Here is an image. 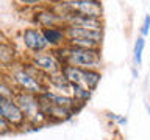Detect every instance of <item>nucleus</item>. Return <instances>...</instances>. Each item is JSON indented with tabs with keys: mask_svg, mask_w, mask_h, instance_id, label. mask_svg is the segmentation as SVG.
I'll return each instance as SVG.
<instances>
[{
	"mask_svg": "<svg viewBox=\"0 0 150 140\" xmlns=\"http://www.w3.org/2000/svg\"><path fill=\"white\" fill-rule=\"evenodd\" d=\"M14 59H16V50L11 45L2 42L0 44V64L5 65V67H9V65L14 64Z\"/></svg>",
	"mask_w": 150,
	"mask_h": 140,
	"instance_id": "nucleus-15",
	"label": "nucleus"
},
{
	"mask_svg": "<svg viewBox=\"0 0 150 140\" xmlns=\"http://www.w3.org/2000/svg\"><path fill=\"white\" fill-rule=\"evenodd\" d=\"M13 129H14L13 126L9 125V123L3 118L2 115H0V134H8V132H11Z\"/></svg>",
	"mask_w": 150,
	"mask_h": 140,
	"instance_id": "nucleus-22",
	"label": "nucleus"
},
{
	"mask_svg": "<svg viewBox=\"0 0 150 140\" xmlns=\"http://www.w3.org/2000/svg\"><path fill=\"white\" fill-rule=\"evenodd\" d=\"M33 20H35L41 28H50V27L64 25L63 17H61L53 8H39V9H36Z\"/></svg>",
	"mask_w": 150,
	"mask_h": 140,
	"instance_id": "nucleus-9",
	"label": "nucleus"
},
{
	"mask_svg": "<svg viewBox=\"0 0 150 140\" xmlns=\"http://www.w3.org/2000/svg\"><path fill=\"white\" fill-rule=\"evenodd\" d=\"M149 33H150V14H147L144 17V22L141 25V36L145 37V36H149Z\"/></svg>",
	"mask_w": 150,
	"mask_h": 140,
	"instance_id": "nucleus-21",
	"label": "nucleus"
},
{
	"mask_svg": "<svg viewBox=\"0 0 150 140\" xmlns=\"http://www.w3.org/2000/svg\"><path fill=\"white\" fill-rule=\"evenodd\" d=\"M100 79H102L100 70H94V69L84 70V84H86V89H89V90H96Z\"/></svg>",
	"mask_w": 150,
	"mask_h": 140,
	"instance_id": "nucleus-17",
	"label": "nucleus"
},
{
	"mask_svg": "<svg viewBox=\"0 0 150 140\" xmlns=\"http://www.w3.org/2000/svg\"><path fill=\"white\" fill-rule=\"evenodd\" d=\"M42 34H44L47 44L50 48H58L67 44V36H66L64 25L61 27H50V28H41Z\"/></svg>",
	"mask_w": 150,
	"mask_h": 140,
	"instance_id": "nucleus-12",
	"label": "nucleus"
},
{
	"mask_svg": "<svg viewBox=\"0 0 150 140\" xmlns=\"http://www.w3.org/2000/svg\"><path fill=\"white\" fill-rule=\"evenodd\" d=\"M0 115L8 121L13 128H22L27 125L25 115L17 106V103L9 98H0Z\"/></svg>",
	"mask_w": 150,
	"mask_h": 140,
	"instance_id": "nucleus-6",
	"label": "nucleus"
},
{
	"mask_svg": "<svg viewBox=\"0 0 150 140\" xmlns=\"http://www.w3.org/2000/svg\"><path fill=\"white\" fill-rule=\"evenodd\" d=\"M133 76L138 78V72H136V69H133Z\"/></svg>",
	"mask_w": 150,
	"mask_h": 140,
	"instance_id": "nucleus-25",
	"label": "nucleus"
},
{
	"mask_svg": "<svg viewBox=\"0 0 150 140\" xmlns=\"http://www.w3.org/2000/svg\"><path fill=\"white\" fill-rule=\"evenodd\" d=\"M114 121H116V123L119 125V126H125V125H127V117H124V115H119V114H117Z\"/></svg>",
	"mask_w": 150,
	"mask_h": 140,
	"instance_id": "nucleus-24",
	"label": "nucleus"
},
{
	"mask_svg": "<svg viewBox=\"0 0 150 140\" xmlns=\"http://www.w3.org/2000/svg\"><path fill=\"white\" fill-rule=\"evenodd\" d=\"M30 64L35 67L36 70H39L42 75H53V73H58L61 72V67L63 64L58 61V58L52 53H47V51H42V53H35L31 55L30 58Z\"/></svg>",
	"mask_w": 150,
	"mask_h": 140,
	"instance_id": "nucleus-5",
	"label": "nucleus"
},
{
	"mask_svg": "<svg viewBox=\"0 0 150 140\" xmlns=\"http://www.w3.org/2000/svg\"><path fill=\"white\" fill-rule=\"evenodd\" d=\"M44 97L52 103V104L61 106V107H67V109L74 111L75 114H77V112L83 107V106H80L78 103L74 100V97H70V95H63V93H58V92H53V90H50L49 87L45 89Z\"/></svg>",
	"mask_w": 150,
	"mask_h": 140,
	"instance_id": "nucleus-11",
	"label": "nucleus"
},
{
	"mask_svg": "<svg viewBox=\"0 0 150 140\" xmlns=\"http://www.w3.org/2000/svg\"><path fill=\"white\" fill-rule=\"evenodd\" d=\"M67 45L78 47V48H89V50H96L102 47V44H98L96 41H89V39H67Z\"/></svg>",
	"mask_w": 150,
	"mask_h": 140,
	"instance_id": "nucleus-18",
	"label": "nucleus"
},
{
	"mask_svg": "<svg viewBox=\"0 0 150 140\" xmlns=\"http://www.w3.org/2000/svg\"><path fill=\"white\" fill-rule=\"evenodd\" d=\"M53 55L58 58L61 64H69L75 67L84 69V70H98L102 65V56L100 48L89 50V48H78V47L63 45L58 48H53Z\"/></svg>",
	"mask_w": 150,
	"mask_h": 140,
	"instance_id": "nucleus-1",
	"label": "nucleus"
},
{
	"mask_svg": "<svg viewBox=\"0 0 150 140\" xmlns=\"http://www.w3.org/2000/svg\"><path fill=\"white\" fill-rule=\"evenodd\" d=\"M147 111H149V114H150V104L147 106Z\"/></svg>",
	"mask_w": 150,
	"mask_h": 140,
	"instance_id": "nucleus-27",
	"label": "nucleus"
},
{
	"mask_svg": "<svg viewBox=\"0 0 150 140\" xmlns=\"http://www.w3.org/2000/svg\"><path fill=\"white\" fill-rule=\"evenodd\" d=\"M61 73H63L64 76L69 79L70 84L81 86V87L86 89V84H84V69H80V67H75V65L64 64L63 67H61Z\"/></svg>",
	"mask_w": 150,
	"mask_h": 140,
	"instance_id": "nucleus-14",
	"label": "nucleus"
},
{
	"mask_svg": "<svg viewBox=\"0 0 150 140\" xmlns=\"http://www.w3.org/2000/svg\"><path fill=\"white\" fill-rule=\"evenodd\" d=\"M63 22H64V25L81 27V28H88V30H97V31L105 30V22H103V19H97V17L66 14V16H63Z\"/></svg>",
	"mask_w": 150,
	"mask_h": 140,
	"instance_id": "nucleus-8",
	"label": "nucleus"
},
{
	"mask_svg": "<svg viewBox=\"0 0 150 140\" xmlns=\"http://www.w3.org/2000/svg\"><path fill=\"white\" fill-rule=\"evenodd\" d=\"M47 2H52V3H58V2H61V0H47Z\"/></svg>",
	"mask_w": 150,
	"mask_h": 140,
	"instance_id": "nucleus-26",
	"label": "nucleus"
},
{
	"mask_svg": "<svg viewBox=\"0 0 150 140\" xmlns=\"http://www.w3.org/2000/svg\"><path fill=\"white\" fill-rule=\"evenodd\" d=\"M144 48H145V37L139 36L138 39H136V42H134V47H133V58H134L136 65H141V62H142Z\"/></svg>",
	"mask_w": 150,
	"mask_h": 140,
	"instance_id": "nucleus-19",
	"label": "nucleus"
},
{
	"mask_svg": "<svg viewBox=\"0 0 150 140\" xmlns=\"http://www.w3.org/2000/svg\"><path fill=\"white\" fill-rule=\"evenodd\" d=\"M53 9L61 17L66 14H75V16L103 19V5L100 0H66L53 3Z\"/></svg>",
	"mask_w": 150,
	"mask_h": 140,
	"instance_id": "nucleus-3",
	"label": "nucleus"
},
{
	"mask_svg": "<svg viewBox=\"0 0 150 140\" xmlns=\"http://www.w3.org/2000/svg\"><path fill=\"white\" fill-rule=\"evenodd\" d=\"M16 92L17 90H14V87H11L6 81L0 79V98H9V100H14Z\"/></svg>",
	"mask_w": 150,
	"mask_h": 140,
	"instance_id": "nucleus-20",
	"label": "nucleus"
},
{
	"mask_svg": "<svg viewBox=\"0 0 150 140\" xmlns=\"http://www.w3.org/2000/svg\"><path fill=\"white\" fill-rule=\"evenodd\" d=\"M64 30L67 39H89V41H96L98 44H102L103 41V31L88 30V28L74 27V25H64Z\"/></svg>",
	"mask_w": 150,
	"mask_h": 140,
	"instance_id": "nucleus-10",
	"label": "nucleus"
},
{
	"mask_svg": "<svg viewBox=\"0 0 150 140\" xmlns=\"http://www.w3.org/2000/svg\"><path fill=\"white\" fill-rule=\"evenodd\" d=\"M22 42L25 45V48L28 51H31V55L42 53L47 48H50L41 28H25L22 31Z\"/></svg>",
	"mask_w": 150,
	"mask_h": 140,
	"instance_id": "nucleus-7",
	"label": "nucleus"
},
{
	"mask_svg": "<svg viewBox=\"0 0 150 140\" xmlns=\"http://www.w3.org/2000/svg\"><path fill=\"white\" fill-rule=\"evenodd\" d=\"M91 95H92V90L84 89L81 86H75V84H72V97H74V100L77 101L80 106L86 104V103L91 100Z\"/></svg>",
	"mask_w": 150,
	"mask_h": 140,
	"instance_id": "nucleus-16",
	"label": "nucleus"
},
{
	"mask_svg": "<svg viewBox=\"0 0 150 140\" xmlns=\"http://www.w3.org/2000/svg\"><path fill=\"white\" fill-rule=\"evenodd\" d=\"M45 86H50V89H53V92L72 97V84L69 83V79L61 72L53 73V75H47L45 76Z\"/></svg>",
	"mask_w": 150,
	"mask_h": 140,
	"instance_id": "nucleus-13",
	"label": "nucleus"
},
{
	"mask_svg": "<svg viewBox=\"0 0 150 140\" xmlns=\"http://www.w3.org/2000/svg\"><path fill=\"white\" fill-rule=\"evenodd\" d=\"M14 101L17 103V106L21 107V111L25 115L27 125H31L33 128L39 129L42 125L49 121L47 117L42 114L41 106H39V100H38V95H35V93L17 90L16 97H14Z\"/></svg>",
	"mask_w": 150,
	"mask_h": 140,
	"instance_id": "nucleus-4",
	"label": "nucleus"
},
{
	"mask_svg": "<svg viewBox=\"0 0 150 140\" xmlns=\"http://www.w3.org/2000/svg\"><path fill=\"white\" fill-rule=\"evenodd\" d=\"M19 5H22V6H31V8H36L39 6L42 3V0H16Z\"/></svg>",
	"mask_w": 150,
	"mask_h": 140,
	"instance_id": "nucleus-23",
	"label": "nucleus"
},
{
	"mask_svg": "<svg viewBox=\"0 0 150 140\" xmlns=\"http://www.w3.org/2000/svg\"><path fill=\"white\" fill-rule=\"evenodd\" d=\"M11 76L14 84L17 86L19 90L41 95L45 92V75H42L39 70H36L31 64L25 65H17L11 70Z\"/></svg>",
	"mask_w": 150,
	"mask_h": 140,
	"instance_id": "nucleus-2",
	"label": "nucleus"
}]
</instances>
